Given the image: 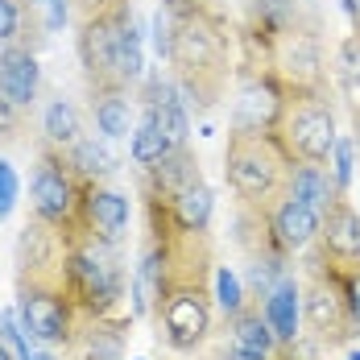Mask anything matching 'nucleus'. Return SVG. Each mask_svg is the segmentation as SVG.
<instances>
[{"label":"nucleus","mask_w":360,"mask_h":360,"mask_svg":"<svg viewBox=\"0 0 360 360\" xmlns=\"http://www.w3.org/2000/svg\"><path fill=\"white\" fill-rule=\"evenodd\" d=\"M145 252L158 265L153 290V335L179 356H195L207 348L216 323V240L212 232H195L170 219V212L145 199Z\"/></svg>","instance_id":"nucleus-1"},{"label":"nucleus","mask_w":360,"mask_h":360,"mask_svg":"<svg viewBox=\"0 0 360 360\" xmlns=\"http://www.w3.org/2000/svg\"><path fill=\"white\" fill-rule=\"evenodd\" d=\"M166 8L174 13V41L166 67L179 83L186 108L195 116H207L212 108H219L228 83L236 79V63H232L236 30L216 0H179Z\"/></svg>","instance_id":"nucleus-2"},{"label":"nucleus","mask_w":360,"mask_h":360,"mask_svg":"<svg viewBox=\"0 0 360 360\" xmlns=\"http://www.w3.org/2000/svg\"><path fill=\"white\" fill-rule=\"evenodd\" d=\"M290 170L294 162L278 137L269 129H228V145H224V182L232 191V203L245 207H274L282 203L290 191Z\"/></svg>","instance_id":"nucleus-3"},{"label":"nucleus","mask_w":360,"mask_h":360,"mask_svg":"<svg viewBox=\"0 0 360 360\" xmlns=\"http://www.w3.org/2000/svg\"><path fill=\"white\" fill-rule=\"evenodd\" d=\"M17 315L41 348H63L71 344L79 327V302L71 294L67 278V252L46 265H17Z\"/></svg>","instance_id":"nucleus-4"},{"label":"nucleus","mask_w":360,"mask_h":360,"mask_svg":"<svg viewBox=\"0 0 360 360\" xmlns=\"http://www.w3.org/2000/svg\"><path fill=\"white\" fill-rule=\"evenodd\" d=\"M290 162H315L327 166L331 145L340 137V116L331 104V87H286L282 108L269 129Z\"/></svg>","instance_id":"nucleus-5"},{"label":"nucleus","mask_w":360,"mask_h":360,"mask_svg":"<svg viewBox=\"0 0 360 360\" xmlns=\"http://www.w3.org/2000/svg\"><path fill=\"white\" fill-rule=\"evenodd\" d=\"M67 278H71L79 315H96V319L120 315V302L129 294L120 245H104V240L83 236V232L71 236L67 240Z\"/></svg>","instance_id":"nucleus-6"},{"label":"nucleus","mask_w":360,"mask_h":360,"mask_svg":"<svg viewBox=\"0 0 360 360\" xmlns=\"http://www.w3.org/2000/svg\"><path fill=\"white\" fill-rule=\"evenodd\" d=\"M302 327L307 335L323 348V352H340L352 348V340L360 335V323L344 298V290L335 286V278L327 274V265L307 252L302 257Z\"/></svg>","instance_id":"nucleus-7"},{"label":"nucleus","mask_w":360,"mask_h":360,"mask_svg":"<svg viewBox=\"0 0 360 360\" xmlns=\"http://www.w3.org/2000/svg\"><path fill=\"white\" fill-rule=\"evenodd\" d=\"M79 199H83V179L71 170L67 149L37 137L34 179H30V212L71 240L79 232Z\"/></svg>","instance_id":"nucleus-8"},{"label":"nucleus","mask_w":360,"mask_h":360,"mask_svg":"<svg viewBox=\"0 0 360 360\" xmlns=\"http://www.w3.org/2000/svg\"><path fill=\"white\" fill-rule=\"evenodd\" d=\"M133 17V4H120L112 13H96L75 21V46H79V67L87 79V91H104V87H124L120 71H116V37L120 25Z\"/></svg>","instance_id":"nucleus-9"},{"label":"nucleus","mask_w":360,"mask_h":360,"mask_svg":"<svg viewBox=\"0 0 360 360\" xmlns=\"http://www.w3.org/2000/svg\"><path fill=\"white\" fill-rule=\"evenodd\" d=\"M282 83L278 75L252 58H240L236 67V104H232V124L240 129H274L278 108H282Z\"/></svg>","instance_id":"nucleus-10"},{"label":"nucleus","mask_w":360,"mask_h":360,"mask_svg":"<svg viewBox=\"0 0 360 360\" xmlns=\"http://www.w3.org/2000/svg\"><path fill=\"white\" fill-rule=\"evenodd\" d=\"M129 212L133 207H129L124 191H116L108 182H83V199H79V232L83 236H96L104 245H124Z\"/></svg>","instance_id":"nucleus-11"},{"label":"nucleus","mask_w":360,"mask_h":360,"mask_svg":"<svg viewBox=\"0 0 360 360\" xmlns=\"http://www.w3.org/2000/svg\"><path fill=\"white\" fill-rule=\"evenodd\" d=\"M129 327H133V315H112V319L83 315L67 344V360H124Z\"/></svg>","instance_id":"nucleus-12"},{"label":"nucleus","mask_w":360,"mask_h":360,"mask_svg":"<svg viewBox=\"0 0 360 360\" xmlns=\"http://www.w3.org/2000/svg\"><path fill=\"white\" fill-rule=\"evenodd\" d=\"M195 182H203V162H199V153L191 145H179L162 162H153V166L141 170V195H149V199H174L179 191L195 186Z\"/></svg>","instance_id":"nucleus-13"},{"label":"nucleus","mask_w":360,"mask_h":360,"mask_svg":"<svg viewBox=\"0 0 360 360\" xmlns=\"http://www.w3.org/2000/svg\"><path fill=\"white\" fill-rule=\"evenodd\" d=\"M0 91L25 112V116L34 112L37 91H41V67H37L34 50H25L17 41L0 46Z\"/></svg>","instance_id":"nucleus-14"},{"label":"nucleus","mask_w":360,"mask_h":360,"mask_svg":"<svg viewBox=\"0 0 360 360\" xmlns=\"http://www.w3.org/2000/svg\"><path fill=\"white\" fill-rule=\"evenodd\" d=\"M224 331H228L232 344H240V348H249V352H261V356H274V352L282 348L261 298H245L232 315H224Z\"/></svg>","instance_id":"nucleus-15"},{"label":"nucleus","mask_w":360,"mask_h":360,"mask_svg":"<svg viewBox=\"0 0 360 360\" xmlns=\"http://www.w3.org/2000/svg\"><path fill=\"white\" fill-rule=\"evenodd\" d=\"M315 245H323L335 257H360V212L348 195H335L319 212V236Z\"/></svg>","instance_id":"nucleus-16"},{"label":"nucleus","mask_w":360,"mask_h":360,"mask_svg":"<svg viewBox=\"0 0 360 360\" xmlns=\"http://www.w3.org/2000/svg\"><path fill=\"white\" fill-rule=\"evenodd\" d=\"M91 96V120H96V133H104L112 141L129 137L137 129V96L133 87H104V91H87Z\"/></svg>","instance_id":"nucleus-17"},{"label":"nucleus","mask_w":360,"mask_h":360,"mask_svg":"<svg viewBox=\"0 0 360 360\" xmlns=\"http://www.w3.org/2000/svg\"><path fill=\"white\" fill-rule=\"evenodd\" d=\"M269 224H274V236L282 240L286 252H302L319 236V212L307 207V203H298V199H290V195L282 203L269 207Z\"/></svg>","instance_id":"nucleus-18"},{"label":"nucleus","mask_w":360,"mask_h":360,"mask_svg":"<svg viewBox=\"0 0 360 360\" xmlns=\"http://www.w3.org/2000/svg\"><path fill=\"white\" fill-rule=\"evenodd\" d=\"M67 162L83 182H108L120 170V153H116L112 137H104V133H83L67 149Z\"/></svg>","instance_id":"nucleus-19"},{"label":"nucleus","mask_w":360,"mask_h":360,"mask_svg":"<svg viewBox=\"0 0 360 360\" xmlns=\"http://www.w3.org/2000/svg\"><path fill=\"white\" fill-rule=\"evenodd\" d=\"M265 315L278 331V344H294L302 335V282L286 274L265 298Z\"/></svg>","instance_id":"nucleus-20"},{"label":"nucleus","mask_w":360,"mask_h":360,"mask_svg":"<svg viewBox=\"0 0 360 360\" xmlns=\"http://www.w3.org/2000/svg\"><path fill=\"white\" fill-rule=\"evenodd\" d=\"M141 199H149V195H141ZM153 203H162V207L170 212V219H174V224H182V228H195V232H212L216 195H212L207 179L195 182V186H186V191H179L174 199H153Z\"/></svg>","instance_id":"nucleus-21"},{"label":"nucleus","mask_w":360,"mask_h":360,"mask_svg":"<svg viewBox=\"0 0 360 360\" xmlns=\"http://www.w3.org/2000/svg\"><path fill=\"white\" fill-rule=\"evenodd\" d=\"M331 79L340 87V100L352 112V124L360 129V30L344 37L331 54Z\"/></svg>","instance_id":"nucleus-22"},{"label":"nucleus","mask_w":360,"mask_h":360,"mask_svg":"<svg viewBox=\"0 0 360 360\" xmlns=\"http://www.w3.org/2000/svg\"><path fill=\"white\" fill-rule=\"evenodd\" d=\"M290 199H298V203H307V207H315V212H323L327 203L335 199V195H344L335 179H331V170L327 166H315V162H294V170H290Z\"/></svg>","instance_id":"nucleus-23"},{"label":"nucleus","mask_w":360,"mask_h":360,"mask_svg":"<svg viewBox=\"0 0 360 360\" xmlns=\"http://www.w3.org/2000/svg\"><path fill=\"white\" fill-rule=\"evenodd\" d=\"M79 137H83V116H79V108H75L63 91L50 96L46 108H41V141L58 145V149H71Z\"/></svg>","instance_id":"nucleus-24"},{"label":"nucleus","mask_w":360,"mask_h":360,"mask_svg":"<svg viewBox=\"0 0 360 360\" xmlns=\"http://www.w3.org/2000/svg\"><path fill=\"white\" fill-rule=\"evenodd\" d=\"M116 71H120V83H124V87H137L145 79V50H141L137 17H129V21L120 25V37H116Z\"/></svg>","instance_id":"nucleus-25"},{"label":"nucleus","mask_w":360,"mask_h":360,"mask_svg":"<svg viewBox=\"0 0 360 360\" xmlns=\"http://www.w3.org/2000/svg\"><path fill=\"white\" fill-rule=\"evenodd\" d=\"M170 149H174V145L166 141L149 120H137V129L129 133V158H133V166H137V170L153 166V162H162Z\"/></svg>","instance_id":"nucleus-26"},{"label":"nucleus","mask_w":360,"mask_h":360,"mask_svg":"<svg viewBox=\"0 0 360 360\" xmlns=\"http://www.w3.org/2000/svg\"><path fill=\"white\" fill-rule=\"evenodd\" d=\"M327 170H331L335 186L348 195L352 174H356V137H335V145H331V158H327Z\"/></svg>","instance_id":"nucleus-27"},{"label":"nucleus","mask_w":360,"mask_h":360,"mask_svg":"<svg viewBox=\"0 0 360 360\" xmlns=\"http://www.w3.org/2000/svg\"><path fill=\"white\" fill-rule=\"evenodd\" d=\"M249 294H245V278L240 274H232L228 265H216V302L224 315H232L240 302H245Z\"/></svg>","instance_id":"nucleus-28"},{"label":"nucleus","mask_w":360,"mask_h":360,"mask_svg":"<svg viewBox=\"0 0 360 360\" xmlns=\"http://www.w3.org/2000/svg\"><path fill=\"white\" fill-rule=\"evenodd\" d=\"M25 335H30V331H25V323H21L17 307L0 315V340L13 348V356H17V360H34V352H30V340H25Z\"/></svg>","instance_id":"nucleus-29"},{"label":"nucleus","mask_w":360,"mask_h":360,"mask_svg":"<svg viewBox=\"0 0 360 360\" xmlns=\"http://www.w3.org/2000/svg\"><path fill=\"white\" fill-rule=\"evenodd\" d=\"M149 30H153V54L166 63V58H170V41H174V13L162 4V8L153 13V25H149Z\"/></svg>","instance_id":"nucleus-30"},{"label":"nucleus","mask_w":360,"mask_h":360,"mask_svg":"<svg viewBox=\"0 0 360 360\" xmlns=\"http://www.w3.org/2000/svg\"><path fill=\"white\" fill-rule=\"evenodd\" d=\"M21 129H25V112L0 91V141H17Z\"/></svg>","instance_id":"nucleus-31"},{"label":"nucleus","mask_w":360,"mask_h":360,"mask_svg":"<svg viewBox=\"0 0 360 360\" xmlns=\"http://www.w3.org/2000/svg\"><path fill=\"white\" fill-rule=\"evenodd\" d=\"M17 191H21V182H17V170L0 158V219L13 216V207H17Z\"/></svg>","instance_id":"nucleus-32"},{"label":"nucleus","mask_w":360,"mask_h":360,"mask_svg":"<svg viewBox=\"0 0 360 360\" xmlns=\"http://www.w3.org/2000/svg\"><path fill=\"white\" fill-rule=\"evenodd\" d=\"M274 360H323V348H319V344L302 331L294 344H282V348L274 352Z\"/></svg>","instance_id":"nucleus-33"},{"label":"nucleus","mask_w":360,"mask_h":360,"mask_svg":"<svg viewBox=\"0 0 360 360\" xmlns=\"http://www.w3.org/2000/svg\"><path fill=\"white\" fill-rule=\"evenodd\" d=\"M195 356L199 360H274V356H261V352H249V348H240V344H232V340H219L207 352H195Z\"/></svg>","instance_id":"nucleus-34"},{"label":"nucleus","mask_w":360,"mask_h":360,"mask_svg":"<svg viewBox=\"0 0 360 360\" xmlns=\"http://www.w3.org/2000/svg\"><path fill=\"white\" fill-rule=\"evenodd\" d=\"M21 34V0H0V46L17 41Z\"/></svg>","instance_id":"nucleus-35"},{"label":"nucleus","mask_w":360,"mask_h":360,"mask_svg":"<svg viewBox=\"0 0 360 360\" xmlns=\"http://www.w3.org/2000/svg\"><path fill=\"white\" fill-rule=\"evenodd\" d=\"M46 4V30H63L71 21V0H41Z\"/></svg>","instance_id":"nucleus-36"},{"label":"nucleus","mask_w":360,"mask_h":360,"mask_svg":"<svg viewBox=\"0 0 360 360\" xmlns=\"http://www.w3.org/2000/svg\"><path fill=\"white\" fill-rule=\"evenodd\" d=\"M340 8L348 13V21H352V30H360V0H340Z\"/></svg>","instance_id":"nucleus-37"},{"label":"nucleus","mask_w":360,"mask_h":360,"mask_svg":"<svg viewBox=\"0 0 360 360\" xmlns=\"http://www.w3.org/2000/svg\"><path fill=\"white\" fill-rule=\"evenodd\" d=\"M0 360H17V356H13V348H8L4 340H0Z\"/></svg>","instance_id":"nucleus-38"},{"label":"nucleus","mask_w":360,"mask_h":360,"mask_svg":"<svg viewBox=\"0 0 360 360\" xmlns=\"http://www.w3.org/2000/svg\"><path fill=\"white\" fill-rule=\"evenodd\" d=\"M34 360H58V356H54V348H46V352H34Z\"/></svg>","instance_id":"nucleus-39"},{"label":"nucleus","mask_w":360,"mask_h":360,"mask_svg":"<svg viewBox=\"0 0 360 360\" xmlns=\"http://www.w3.org/2000/svg\"><path fill=\"white\" fill-rule=\"evenodd\" d=\"M162 4H179V0H162Z\"/></svg>","instance_id":"nucleus-40"}]
</instances>
